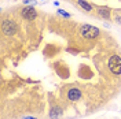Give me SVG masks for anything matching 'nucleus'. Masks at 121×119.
Here are the masks:
<instances>
[{
    "label": "nucleus",
    "mask_w": 121,
    "mask_h": 119,
    "mask_svg": "<svg viewBox=\"0 0 121 119\" xmlns=\"http://www.w3.org/2000/svg\"><path fill=\"white\" fill-rule=\"evenodd\" d=\"M80 33H81V36L85 37V38H95V37L99 36V30L96 29V28H94V26H90V25L81 26Z\"/></svg>",
    "instance_id": "obj_1"
},
{
    "label": "nucleus",
    "mask_w": 121,
    "mask_h": 119,
    "mask_svg": "<svg viewBox=\"0 0 121 119\" xmlns=\"http://www.w3.org/2000/svg\"><path fill=\"white\" fill-rule=\"evenodd\" d=\"M109 67L113 71V74H121V58L114 55L112 59L109 60Z\"/></svg>",
    "instance_id": "obj_2"
},
{
    "label": "nucleus",
    "mask_w": 121,
    "mask_h": 119,
    "mask_svg": "<svg viewBox=\"0 0 121 119\" xmlns=\"http://www.w3.org/2000/svg\"><path fill=\"white\" fill-rule=\"evenodd\" d=\"M1 30H3V33L4 34H14L15 32H17V25H15L13 21H3L1 23Z\"/></svg>",
    "instance_id": "obj_3"
},
{
    "label": "nucleus",
    "mask_w": 121,
    "mask_h": 119,
    "mask_svg": "<svg viewBox=\"0 0 121 119\" xmlns=\"http://www.w3.org/2000/svg\"><path fill=\"white\" fill-rule=\"evenodd\" d=\"M21 15H22V18H25V19L32 21V19L36 18L37 12H36V10L33 7H23L22 10H21Z\"/></svg>",
    "instance_id": "obj_4"
},
{
    "label": "nucleus",
    "mask_w": 121,
    "mask_h": 119,
    "mask_svg": "<svg viewBox=\"0 0 121 119\" xmlns=\"http://www.w3.org/2000/svg\"><path fill=\"white\" fill-rule=\"evenodd\" d=\"M80 96H81V93H80L78 89H76V88L69 89V92H68V99L69 100H77V99H80Z\"/></svg>",
    "instance_id": "obj_5"
},
{
    "label": "nucleus",
    "mask_w": 121,
    "mask_h": 119,
    "mask_svg": "<svg viewBox=\"0 0 121 119\" xmlns=\"http://www.w3.org/2000/svg\"><path fill=\"white\" fill-rule=\"evenodd\" d=\"M98 14L102 16V18H105V19H109L110 18V10L106 7H98Z\"/></svg>",
    "instance_id": "obj_6"
},
{
    "label": "nucleus",
    "mask_w": 121,
    "mask_h": 119,
    "mask_svg": "<svg viewBox=\"0 0 121 119\" xmlns=\"http://www.w3.org/2000/svg\"><path fill=\"white\" fill-rule=\"evenodd\" d=\"M77 3H78V4L85 10V11H92V6H91L90 3H87L85 0H77Z\"/></svg>",
    "instance_id": "obj_7"
},
{
    "label": "nucleus",
    "mask_w": 121,
    "mask_h": 119,
    "mask_svg": "<svg viewBox=\"0 0 121 119\" xmlns=\"http://www.w3.org/2000/svg\"><path fill=\"white\" fill-rule=\"evenodd\" d=\"M58 11H59V14L65 15V16H66V18H69V16H70V15H69V14H66V12H65V11H63V10H58Z\"/></svg>",
    "instance_id": "obj_8"
}]
</instances>
